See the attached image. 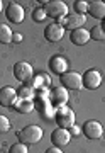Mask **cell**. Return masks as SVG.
Returning <instances> with one entry per match:
<instances>
[{"mask_svg": "<svg viewBox=\"0 0 105 153\" xmlns=\"http://www.w3.org/2000/svg\"><path fill=\"white\" fill-rule=\"evenodd\" d=\"M43 128H39L36 124H29L26 128H22L21 131H17V140L19 143H24V145H36L43 140Z\"/></svg>", "mask_w": 105, "mask_h": 153, "instance_id": "6da1fadb", "label": "cell"}, {"mask_svg": "<svg viewBox=\"0 0 105 153\" xmlns=\"http://www.w3.org/2000/svg\"><path fill=\"white\" fill-rule=\"evenodd\" d=\"M53 119H54V123H56L58 128L70 129L71 126H75V112H73L71 107L63 105V107L54 109V116H53Z\"/></svg>", "mask_w": 105, "mask_h": 153, "instance_id": "7a4b0ae2", "label": "cell"}, {"mask_svg": "<svg viewBox=\"0 0 105 153\" xmlns=\"http://www.w3.org/2000/svg\"><path fill=\"white\" fill-rule=\"evenodd\" d=\"M44 4V10L46 16L51 17V19H65L68 16V5L63 2V0H51V2H43Z\"/></svg>", "mask_w": 105, "mask_h": 153, "instance_id": "3957f363", "label": "cell"}, {"mask_svg": "<svg viewBox=\"0 0 105 153\" xmlns=\"http://www.w3.org/2000/svg\"><path fill=\"white\" fill-rule=\"evenodd\" d=\"M14 76H15V80H19L21 83L24 85H27L31 80H32L34 76V70H32V65L27 63V61H17L15 65H14Z\"/></svg>", "mask_w": 105, "mask_h": 153, "instance_id": "277c9868", "label": "cell"}, {"mask_svg": "<svg viewBox=\"0 0 105 153\" xmlns=\"http://www.w3.org/2000/svg\"><path fill=\"white\" fill-rule=\"evenodd\" d=\"M82 133L87 140H92V141H93V140H100V138L104 136V126L100 124L98 121L90 119V121H87V123H83Z\"/></svg>", "mask_w": 105, "mask_h": 153, "instance_id": "5b68a950", "label": "cell"}, {"mask_svg": "<svg viewBox=\"0 0 105 153\" xmlns=\"http://www.w3.org/2000/svg\"><path fill=\"white\" fill-rule=\"evenodd\" d=\"M61 87H65L66 90H82L83 83H82V75L78 71H66L59 76Z\"/></svg>", "mask_w": 105, "mask_h": 153, "instance_id": "8992f818", "label": "cell"}, {"mask_svg": "<svg viewBox=\"0 0 105 153\" xmlns=\"http://www.w3.org/2000/svg\"><path fill=\"white\" fill-rule=\"evenodd\" d=\"M68 100H70V94H68L66 88L61 87V85L54 87L49 92V104H51V107H54V109L63 107V105H68Z\"/></svg>", "mask_w": 105, "mask_h": 153, "instance_id": "52a82bcc", "label": "cell"}, {"mask_svg": "<svg viewBox=\"0 0 105 153\" xmlns=\"http://www.w3.org/2000/svg\"><path fill=\"white\" fill-rule=\"evenodd\" d=\"M82 83L83 87L88 88V90H97L102 85V73L95 68H90L82 75Z\"/></svg>", "mask_w": 105, "mask_h": 153, "instance_id": "ba28073f", "label": "cell"}, {"mask_svg": "<svg viewBox=\"0 0 105 153\" xmlns=\"http://www.w3.org/2000/svg\"><path fill=\"white\" fill-rule=\"evenodd\" d=\"M63 36H65V27H63L61 24H58V22H51V24L46 26L44 39L48 41V43H58V41L63 39Z\"/></svg>", "mask_w": 105, "mask_h": 153, "instance_id": "9c48e42d", "label": "cell"}, {"mask_svg": "<svg viewBox=\"0 0 105 153\" xmlns=\"http://www.w3.org/2000/svg\"><path fill=\"white\" fill-rule=\"evenodd\" d=\"M48 66H49L51 73L61 76L63 73H66L68 71V60L65 58V56H61V55H54V56H51L49 58Z\"/></svg>", "mask_w": 105, "mask_h": 153, "instance_id": "30bf717a", "label": "cell"}, {"mask_svg": "<svg viewBox=\"0 0 105 153\" xmlns=\"http://www.w3.org/2000/svg\"><path fill=\"white\" fill-rule=\"evenodd\" d=\"M87 22V16H78V14H73V16H66L65 19H59L58 24H61L65 29L68 31H75V29L83 27V24Z\"/></svg>", "mask_w": 105, "mask_h": 153, "instance_id": "8fae6325", "label": "cell"}, {"mask_svg": "<svg viewBox=\"0 0 105 153\" xmlns=\"http://www.w3.org/2000/svg\"><path fill=\"white\" fill-rule=\"evenodd\" d=\"M5 17L12 24H21L24 21V7L21 4H9L5 9Z\"/></svg>", "mask_w": 105, "mask_h": 153, "instance_id": "7c38bea8", "label": "cell"}, {"mask_svg": "<svg viewBox=\"0 0 105 153\" xmlns=\"http://www.w3.org/2000/svg\"><path fill=\"white\" fill-rule=\"evenodd\" d=\"M71 140V134L68 129H63V128H56L54 131L51 133V143L54 146L61 148V146H66L68 143Z\"/></svg>", "mask_w": 105, "mask_h": 153, "instance_id": "4fadbf2b", "label": "cell"}, {"mask_svg": "<svg viewBox=\"0 0 105 153\" xmlns=\"http://www.w3.org/2000/svg\"><path fill=\"white\" fill-rule=\"evenodd\" d=\"M17 90L12 87H2L0 88V105L2 107H12L17 100Z\"/></svg>", "mask_w": 105, "mask_h": 153, "instance_id": "5bb4252c", "label": "cell"}, {"mask_svg": "<svg viewBox=\"0 0 105 153\" xmlns=\"http://www.w3.org/2000/svg\"><path fill=\"white\" fill-rule=\"evenodd\" d=\"M92 36H90V31L85 27H80V29H75L70 33V41H71L75 46H85L88 43Z\"/></svg>", "mask_w": 105, "mask_h": 153, "instance_id": "9a60e30c", "label": "cell"}, {"mask_svg": "<svg viewBox=\"0 0 105 153\" xmlns=\"http://www.w3.org/2000/svg\"><path fill=\"white\" fill-rule=\"evenodd\" d=\"M87 14H90L93 19L104 21L105 19V2H102V0H92V2H88V12Z\"/></svg>", "mask_w": 105, "mask_h": 153, "instance_id": "2e32d148", "label": "cell"}, {"mask_svg": "<svg viewBox=\"0 0 105 153\" xmlns=\"http://www.w3.org/2000/svg\"><path fill=\"white\" fill-rule=\"evenodd\" d=\"M34 100H24V99H17L15 104L12 105V109L19 112V114H29V112H32L34 111Z\"/></svg>", "mask_w": 105, "mask_h": 153, "instance_id": "e0dca14e", "label": "cell"}, {"mask_svg": "<svg viewBox=\"0 0 105 153\" xmlns=\"http://www.w3.org/2000/svg\"><path fill=\"white\" fill-rule=\"evenodd\" d=\"M27 85H31L34 90H39V88H48L51 85V82H49V76L46 75V73H39V75L32 76V80Z\"/></svg>", "mask_w": 105, "mask_h": 153, "instance_id": "ac0fdd59", "label": "cell"}, {"mask_svg": "<svg viewBox=\"0 0 105 153\" xmlns=\"http://www.w3.org/2000/svg\"><path fill=\"white\" fill-rule=\"evenodd\" d=\"M17 97L24 99V100H32V99H36V90L31 85H21L17 90Z\"/></svg>", "mask_w": 105, "mask_h": 153, "instance_id": "d6986e66", "label": "cell"}, {"mask_svg": "<svg viewBox=\"0 0 105 153\" xmlns=\"http://www.w3.org/2000/svg\"><path fill=\"white\" fill-rule=\"evenodd\" d=\"M12 29L7 24H0V44H10L12 43Z\"/></svg>", "mask_w": 105, "mask_h": 153, "instance_id": "ffe728a7", "label": "cell"}, {"mask_svg": "<svg viewBox=\"0 0 105 153\" xmlns=\"http://www.w3.org/2000/svg\"><path fill=\"white\" fill-rule=\"evenodd\" d=\"M73 9H75V14H78V16H87V12H88V2L87 0H76L73 4Z\"/></svg>", "mask_w": 105, "mask_h": 153, "instance_id": "44dd1931", "label": "cell"}, {"mask_svg": "<svg viewBox=\"0 0 105 153\" xmlns=\"http://www.w3.org/2000/svg\"><path fill=\"white\" fill-rule=\"evenodd\" d=\"M48 19V16H46V10L44 7H37V9H34L32 10V21L34 22H43Z\"/></svg>", "mask_w": 105, "mask_h": 153, "instance_id": "7402d4cb", "label": "cell"}, {"mask_svg": "<svg viewBox=\"0 0 105 153\" xmlns=\"http://www.w3.org/2000/svg\"><path fill=\"white\" fill-rule=\"evenodd\" d=\"M9 153H29L27 145H24V143H14L9 148Z\"/></svg>", "mask_w": 105, "mask_h": 153, "instance_id": "603a6c76", "label": "cell"}, {"mask_svg": "<svg viewBox=\"0 0 105 153\" xmlns=\"http://www.w3.org/2000/svg\"><path fill=\"white\" fill-rule=\"evenodd\" d=\"M92 33H90V36L93 39H98V41H104L105 39V31L102 29V26H97V27H93V29H90Z\"/></svg>", "mask_w": 105, "mask_h": 153, "instance_id": "cb8c5ba5", "label": "cell"}, {"mask_svg": "<svg viewBox=\"0 0 105 153\" xmlns=\"http://www.w3.org/2000/svg\"><path fill=\"white\" fill-rule=\"evenodd\" d=\"M10 129V121L9 117H5L4 114H0V134H4Z\"/></svg>", "mask_w": 105, "mask_h": 153, "instance_id": "d4e9b609", "label": "cell"}, {"mask_svg": "<svg viewBox=\"0 0 105 153\" xmlns=\"http://www.w3.org/2000/svg\"><path fill=\"white\" fill-rule=\"evenodd\" d=\"M44 153H63V152H61V148L54 146V145H51V146L48 148V150H46Z\"/></svg>", "mask_w": 105, "mask_h": 153, "instance_id": "484cf974", "label": "cell"}, {"mask_svg": "<svg viewBox=\"0 0 105 153\" xmlns=\"http://www.w3.org/2000/svg\"><path fill=\"white\" fill-rule=\"evenodd\" d=\"M21 41H22V36H21L19 33H14V34H12V44L21 43Z\"/></svg>", "mask_w": 105, "mask_h": 153, "instance_id": "4316f807", "label": "cell"}, {"mask_svg": "<svg viewBox=\"0 0 105 153\" xmlns=\"http://www.w3.org/2000/svg\"><path fill=\"white\" fill-rule=\"evenodd\" d=\"M68 131H70V134H80V131H82V129H80L78 126H71Z\"/></svg>", "mask_w": 105, "mask_h": 153, "instance_id": "83f0119b", "label": "cell"}, {"mask_svg": "<svg viewBox=\"0 0 105 153\" xmlns=\"http://www.w3.org/2000/svg\"><path fill=\"white\" fill-rule=\"evenodd\" d=\"M2 9H4V2L0 0V12H2Z\"/></svg>", "mask_w": 105, "mask_h": 153, "instance_id": "f1b7e54d", "label": "cell"}, {"mask_svg": "<svg viewBox=\"0 0 105 153\" xmlns=\"http://www.w3.org/2000/svg\"><path fill=\"white\" fill-rule=\"evenodd\" d=\"M102 29H104V31H105V19H104V21H102Z\"/></svg>", "mask_w": 105, "mask_h": 153, "instance_id": "f546056e", "label": "cell"}, {"mask_svg": "<svg viewBox=\"0 0 105 153\" xmlns=\"http://www.w3.org/2000/svg\"><path fill=\"white\" fill-rule=\"evenodd\" d=\"M0 153H2V152H0Z\"/></svg>", "mask_w": 105, "mask_h": 153, "instance_id": "4dcf8cb0", "label": "cell"}]
</instances>
